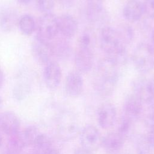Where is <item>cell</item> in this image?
Instances as JSON below:
<instances>
[{"label":"cell","instance_id":"52a82bcc","mask_svg":"<svg viewBox=\"0 0 154 154\" xmlns=\"http://www.w3.org/2000/svg\"><path fill=\"white\" fill-rule=\"evenodd\" d=\"M79 138L81 147L91 152L102 147V137L98 129L91 125H87L80 131Z\"/></svg>","mask_w":154,"mask_h":154},{"label":"cell","instance_id":"8992f818","mask_svg":"<svg viewBox=\"0 0 154 154\" xmlns=\"http://www.w3.org/2000/svg\"><path fill=\"white\" fill-rule=\"evenodd\" d=\"M133 94L143 103L151 104L154 100V79L138 77L132 82Z\"/></svg>","mask_w":154,"mask_h":154},{"label":"cell","instance_id":"7a4b0ae2","mask_svg":"<svg viewBox=\"0 0 154 154\" xmlns=\"http://www.w3.org/2000/svg\"><path fill=\"white\" fill-rule=\"evenodd\" d=\"M100 45L106 57L112 60L119 67L125 65L128 60L126 46L121 41L117 29L109 26L101 29Z\"/></svg>","mask_w":154,"mask_h":154},{"label":"cell","instance_id":"484cf974","mask_svg":"<svg viewBox=\"0 0 154 154\" xmlns=\"http://www.w3.org/2000/svg\"><path fill=\"white\" fill-rule=\"evenodd\" d=\"M134 122L123 116L118 127V132L125 140L131 135Z\"/></svg>","mask_w":154,"mask_h":154},{"label":"cell","instance_id":"f35d334b","mask_svg":"<svg viewBox=\"0 0 154 154\" xmlns=\"http://www.w3.org/2000/svg\"><path fill=\"white\" fill-rule=\"evenodd\" d=\"M104 0H88V3L92 4H102V2Z\"/></svg>","mask_w":154,"mask_h":154},{"label":"cell","instance_id":"f546056e","mask_svg":"<svg viewBox=\"0 0 154 154\" xmlns=\"http://www.w3.org/2000/svg\"><path fill=\"white\" fill-rule=\"evenodd\" d=\"M143 7L144 14L149 18H154V0H144Z\"/></svg>","mask_w":154,"mask_h":154},{"label":"cell","instance_id":"e575fe53","mask_svg":"<svg viewBox=\"0 0 154 154\" xmlns=\"http://www.w3.org/2000/svg\"><path fill=\"white\" fill-rule=\"evenodd\" d=\"M45 154H61L59 150L54 146L49 149Z\"/></svg>","mask_w":154,"mask_h":154},{"label":"cell","instance_id":"ba28073f","mask_svg":"<svg viewBox=\"0 0 154 154\" xmlns=\"http://www.w3.org/2000/svg\"><path fill=\"white\" fill-rule=\"evenodd\" d=\"M31 51L34 60L40 65L45 66L53 57L51 42L37 36L32 42Z\"/></svg>","mask_w":154,"mask_h":154},{"label":"cell","instance_id":"d590c367","mask_svg":"<svg viewBox=\"0 0 154 154\" xmlns=\"http://www.w3.org/2000/svg\"><path fill=\"white\" fill-rule=\"evenodd\" d=\"M4 81H5L4 73V72L2 71V70L0 68V89L2 87V86L4 84Z\"/></svg>","mask_w":154,"mask_h":154},{"label":"cell","instance_id":"4316f807","mask_svg":"<svg viewBox=\"0 0 154 154\" xmlns=\"http://www.w3.org/2000/svg\"><path fill=\"white\" fill-rule=\"evenodd\" d=\"M21 132L26 146H31L41 132L36 126L31 125L28 126L23 132Z\"/></svg>","mask_w":154,"mask_h":154},{"label":"cell","instance_id":"d4e9b609","mask_svg":"<svg viewBox=\"0 0 154 154\" xmlns=\"http://www.w3.org/2000/svg\"><path fill=\"white\" fill-rule=\"evenodd\" d=\"M95 42L96 37L94 32L91 29H87L80 34L78 39L77 45L93 49Z\"/></svg>","mask_w":154,"mask_h":154},{"label":"cell","instance_id":"7402d4cb","mask_svg":"<svg viewBox=\"0 0 154 154\" xmlns=\"http://www.w3.org/2000/svg\"><path fill=\"white\" fill-rule=\"evenodd\" d=\"M18 26L23 34L31 35L36 29L37 24L34 17L29 14H23L19 19Z\"/></svg>","mask_w":154,"mask_h":154},{"label":"cell","instance_id":"2e32d148","mask_svg":"<svg viewBox=\"0 0 154 154\" xmlns=\"http://www.w3.org/2000/svg\"><path fill=\"white\" fill-rule=\"evenodd\" d=\"M87 20L94 25H104L108 19V14L102 4L88 3L86 8Z\"/></svg>","mask_w":154,"mask_h":154},{"label":"cell","instance_id":"3957f363","mask_svg":"<svg viewBox=\"0 0 154 154\" xmlns=\"http://www.w3.org/2000/svg\"><path fill=\"white\" fill-rule=\"evenodd\" d=\"M56 131L58 137L63 141H69L76 138L81 131L76 116L69 111L60 113L56 121Z\"/></svg>","mask_w":154,"mask_h":154},{"label":"cell","instance_id":"8d00e7d4","mask_svg":"<svg viewBox=\"0 0 154 154\" xmlns=\"http://www.w3.org/2000/svg\"><path fill=\"white\" fill-rule=\"evenodd\" d=\"M33 0H17V1L23 5H29V4H31V2Z\"/></svg>","mask_w":154,"mask_h":154},{"label":"cell","instance_id":"ffe728a7","mask_svg":"<svg viewBox=\"0 0 154 154\" xmlns=\"http://www.w3.org/2000/svg\"><path fill=\"white\" fill-rule=\"evenodd\" d=\"M125 140L118 132H109L102 138V146L107 152L115 153L123 147Z\"/></svg>","mask_w":154,"mask_h":154},{"label":"cell","instance_id":"4fadbf2b","mask_svg":"<svg viewBox=\"0 0 154 154\" xmlns=\"http://www.w3.org/2000/svg\"><path fill=\"white\" fill-rule=\"evenodd\" d=\"M20 120L14 112L6 111L0 113V132L8 137L19 132Z\"/></svg>","mask_w":154,"mask_h":154},{"label":"cell","instance_id":"cb8c5ba5","mask_svg":"<svg viewBox=\"0 0 154 154\" xmlns=\"http://www.w3.org/2000/svg\"><path fill=\"white\" fill-rule=\"evenodd\" d=\"M30 90V86L28 82L21 81L17 83L13 89L14 99L17 101L25 100L28 96Z\"/></svg>","mask_w":154,"mask_h":154},{"label":"cell","instance_id":"6da1fadb","mask_svg":"<svg viewBox=\"0 0 154 154\" xmlns=\"http://www.w3.org/2000/svg\"><path fill=\"white\" fill-rule=\"evenodd\" d=\"M119 80V66L105 57L99 61L93 77V88L102 96L111 95Z\"/></svg>","mask_w":154,"mask_h":154},{"label":"cell","instance_id":"5b68a950","mask_svg":"<svg viewBox=\"0 0 154 154\" xmlns=\"http://www.w3.org/2000/svg\"><path fill=\"white\" fill-rule=\"evenodd\" d=\"M36 29L38 37L48 42L52 41L59 33L58 17L51 13H44L38 20Z\"/></svg>","mask_w":154,"mask_h":154},{"label":"cell","instance_id":"e0dca14e","mask_svg":"<svg viewBox=\"0 0 154 154\" xmlns=\"http://www.w3.org/2000/svg\"><path fill=\"white\" fill-rule=\"evenodd\" d=\"M59 33L67 39L75 36L78 31V24L76 19L70 14H63L58 17Z\"/></svg>","mask_w":154,"mask_h":154},{"label":"cell","instance_id":"7c38bea8","mask_svg":"<svg viewBox=\"0 0 154 154\" xmlns=\"http://www.w3.org/2000/svg\"><path fill=\"white\" fill-rule=\"evenodd\" d=\"M17 10L12 6L5 5L0 8V29L4 32L13 31L18 25Z\"/></svg>","mask_w":154,"mask_h":154},{"label":"cell","instance_id":"8fae6325","mask_svg":"<svg viewBox=\"0 0 154 154\" xmlns=\"http://www.w3.org/2000/svg\"><path fill=\"white\" fill-rule=\"evenodd\" d=\"M62 71L59 64L55 61H51L45 66L43 79L48 88L54 90L60 84Z\"/></svg>","mask_w":154,"mask_h":154},{"label":"cell","instance_id":"4dcf8cb0","mask_svg":"<svg viewBox=\"0 0 154 154\" xmlns=\"http://www.w3.org/2000/svg\"><path fill=\"white\" fill-rule=\"evenodd\" d=\"M149 112L145 119V124L149 129L154 128V103H151Z\"/></svg>","mask_w":154,"mask_h":154},{"label":"cell","instance_id":"f1b7e54d","mask_svg":"<svg viewBox=\"0 0 154 154\" xmlns=\"http://www.w3.org/2000/svg\"><path fill=\"white\" fill-rule=\"evenodd\" d=\"M55 5V0H35L38 10L44 13H50Z\"/></svg>","mask_w":154,"mask_h":154},{"label":"cell","instance_id":"9c48e42d","mask_svg":"<svg viewBox=\"0 0 154 154\" xmlns=\"http://www.w3.org/2000/svg\"><path fill=\"white\" fill-rule=\"evenodd\" d=\"M75 65L80 73L90 72L94 63L93 49L77 45L74 55Z\"/></svg>","mask_w":154,"mask_h":154},{"label":"cell","instance_id":"277c9868","mask_svg":"<svg viewBox=\"0 0 154 154\" xmlns=\"http://www.w3.org/2000/svg\"><path fill=\"white\" fill-rule=\"evenodd\" d=\"M132 62L140 73L146 74L154 67V48L149 43H141L135 48L132 54Z\"/></svg>","mask_w":154,"mask_h":154},{"label":"cell","instance_id":"9a60e30c","mask_svg":"<svg viewBox=\"0 0 154 154\" xmlns=\"http://www.w3.org/2000/svg\"><path fill=\"white\" fill-rule=\"evenodd\" d=\"M84 88V81L81 73L72 71L68 73L65 81V90L67 94L72 97L81 95Z\"/></svg>","mask_w":154,"mask_h":154},{"label":"cell","instance_id":"44dd1931","mask_svg":"<svg viewBox=\"0 0 154 154\" xmlns=\"http://www.w3.org/2000/svg\"><path fill=\"white\" fill-rule=\"evenodd\" d=\"M35 154H45L53 147L51 138L46 134L40 132L31 146Z\"/></svg>","mask_w":154,"mask_h":154},{"label":"cell","instance_id":"5bb4252c","mask_svg":"<svg viewBox=\"0 0 154 154\" xmlns=\"http://www.w3.org/2000/svg\"><path fill=\"white\" fill-rule=\"evenodd\" d=\"M143 103L134 94L126 96L123 104V116L135 122L142 114Z\"/></svg>","mask_w":154,"mask_h":154},{"label":"cell","instance_id":"836d02e7","mask_svg":"<svg viewBox=\"0 0 154 154\" xmlns=\"http://www.w3.org/2000/svg\"><path fill=\"white\" fill-rule=\"evenodd\" d=\"M73 154H93V152H91L88 149H86L82 147L76 149Z\"/></svg>","mask_w":154,"mask_h":154},{"label":"cell","instance_id":"603a6c76","mask_svg":"<svg viewBox=\"0 0 154 154\" xmlns=\"http://www.w3.org/2000/svg\"><path fill=\"white\" fill-rule=\"evenodd\" d=\"M116 29L121 41L125 46L133 42L135 37V32L131 25L123 24Z\"/></svg>","mask_w":154,"mask_h":154},{"label":"cell","instance_id":"30bf717a","mask_svg":"<svg viewBox=\"0 0 154 154\" xmlns=\"http://www.w3.org/2000/svg\"><path fill=\"white\" fill-rule=\"evenodd\" d=\"M96 117L97 123L101 128L109 129L115 124L116 121V108L111 103H103L97 108Z\"/></svg>","mask_w":154,"mask_h":154},{"label":"cell","instance_id":"74e56055","mask_svg":"<svg viewBox=\"0 0 154 154\" xmlns=\"http://www.w3.org/2000/svg\"><path fill=\"white\" fill-rule=\"evenodd\" d=\"M150 44L154 48V28L152 30L150 34Z\"/></svg>","mask_w":154,"mask_h":154},{"label":"cell","instance_id":"d6986e66","mask_svg":"<svg viewBox=\"0 0 154 154\" xmlns=\"http://www.w3.org/2000/svg\"><path fill=\"white\" fill-rule=\"evenodd\" d=\"M123 14L129 22L139 20L144 14L143 2L140 0H129L124 7Z\"/></svg>","mask_w":154,"mask_h":154},{"label":"cell","instance_id":"d6a6232c","mask_svg":"<svg viewBox=\"0 0 154 154\" xmlns=\"http://www.w3.org/2000/svg\"><path fill=\"white\" fill-rule=\"evenodd\" d=\"M60 4L64 8H70L74 4L75 0H58Z\"/></svg>","mask_w":154,"mask_h":154},{"label":"cell","instance_id":"1f68e13d","mask_svg":"<svg viewBox=\"0 0 154 154\" xmlns=\"http://www.w3.org/2000/svg\"><path fill=\"white\" fill-rule=\"evenodd\" d=\"M146 136L150 147L154 149V128L150 129Z\"/></svg>","mask_w":154,"mask_h":154},{"label":"cell","instance_id":"83f0119b","mask_svg":"<svg viewBox=\"0 0 154 154\" xmlns=\"http://www.w3.org/2000/svg\"><path fill=\"white\" fill-rule=\"evenodd\" d=\"M137 154H150L152 147H150L146 135L138 137L135 142Z\"/></svg>","mask_w":154,"mask_h":154},{"label":"cell","instance_id":"ab89813d","mask_svg":"<svg viewBox=\"0 0 154 154\" xmlns=\"http://www.w3.org/2000/svg\"><path fill=\"white\" fill-rule=\"evenodd\" d=\"M1 134L2 133L0 132V147L2 146V143H3V138H2V136Z\"/></svg>","mask_w":154,"mask_h":154},{"label":"cell","instance_id":"ac0fdd59","mask_svg":"<svg viewBox=\"0 0 154 154\" xmlns=\"http://www.w3.org/2000/svg\"><path fill=\"white\" fill-rule=\"evenodd\" d=\"M53 57L59 60H66L70 57L72 52L71 45L66 38H54L50 42Z\"/></svg>","mask_w":154,"mask_h":154}]
</instances>
